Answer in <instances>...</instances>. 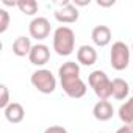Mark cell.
Segmentation results:
<instances>
[{
	"label": "cell",
	"instance_id": "1",
	"mask_svg": "<svg viewBox=\"0 0 133 133\" xmlns=\"http://www.w3.org/2000/svg\"><path fill=\"white\" fill-rule=\"evenodd\" d=\"M75 49V33L72 28L61 25L53 31V50L59 56H69Z\"/></svg>",
	"mask_w": 133,
	"mask_h": 133
},
{
	"label": "cell",
	"instance_id": "2",
	"mask_svg": "<svg viewBox=\"0 0 133 133\" xmlns=\"http://www.w3.org/2000/svg\"><path fill=\"white\" fill-rule=\"evenodd\" d=\"M88 83L100 100H108L113 96V80H110L103 71H92L88 77Z\"/></svg>",
	"mask_w": 133,
	"mask_h": 133
},
{
	"label": "cell",
	"instance_id": "3",
	"mask_svg": "<svg viewBox=\"0 0 133 133\" xmlns=\"http://www.w3.org/2000/svg\"><path fill=\"white\" fill-rule=\"evenodd\" d=\"M30 82L42 94H52L56 89V78L49 69H38L31 74Z\"/></svg>",
	"mask_w": 133,
	"mask_h": 133
},
{
	"label": "cell",
	"instance_id": "4",
	"mask_svg": "<svg viewBox=\"0 0 133 133\" xmlns=\"http://www.w3.org/2000/svg\"><path fill=\"white\" fill-rule=\"evenodd\" d=\"M110 63L114 71H124L130 63V49L125 42L116 41L110 52Z\"/></svg>",
	"mask_w": 133,
	"mask_h": 133
},
{
	"label": "cell",
	"instance_id": "5",
	"mask_svg": "<svg viewBox=\"0 0 133 133\" xmlns=\"http://www.w3.org/2000/svg\"><path fill=\"white\" fill-rule=\"evenodd\" d=\"M59 82H61L63 91L72 99H82L86 94V83L80 78V75L61 77Z\"/></svg>",
	"mask_w": 133,
	"mask_h": 133
},
{
	"label": "cell",
	"instance_id": "6",
	"mask_svg": "<svg viewBox=\"0 0 133 133\" xmlns=\"http://www.w3.org/2000/svg\"><path fill=\"white\" fill-rule=\"evenodd\" d=\"M50 30H52V27H50L49 19H47V17H42V16L35 17V19L30 22V25H28V33H30V36H31L33 39H36V41H42V39L49 38Z\"/></svg>",
	"mask_w": 133,
	"mask_h": 133
},
{
	"label": "cell",
	"instance_id": "7",
	"mask_svg": "<svg viewBox=\"0 0 133 133\" xmlns=\"http://www.w3.org/2000/svg\"><path fill=\"white\" fill-rule=\"evenodd\" d=\"M53 16L61 24H74V22L78 21L80 13H78V8L74 3H69V5H66V6H61V8L55 10Z\"/></svg>",
	"mask_w": 133,
	"mask_h": 133
},
{
	"label": "cell",
	"instance_id": "8",
	"mask_svg": "<svg viewBox=\"0 0 133 133\" xmlns=\"http://www.w3.org/2000/svg\"><path fill=\"white\" fill-rule=\"evenodd\" d=\"M28 59L35 66H44L50 59V49L45 44H35L28 55Z\"/></svg>",
	"mask_w": 133,
	"mask_h": 133
},
{
	"label": "cell",
	"instance_id": "9",
	"mask_svg": "<svg viewBox=\"0 0 133 133\" xmlns=\"http://www.w3.org/2000/svg\"><path fill=\"white\" fill-rule=\"evenodd\" d=\"M111 38H113L111 28L107 25H97L91 31V39L97 47H107L111 42Z\"/></svg>",
	"mask_w": 133,
	"mask_h": 133
},
{
	"label": "cell",
	"instance_id": "10",
	"mask_svg": "<svg viewBox=\"0 0 133 133\" xmlns=\"http://www.w3.org/2000/svg\"><path fill=\"white\" fill-rule=\"evenodd\" d=\"M92 114L97 121L100 122H105V121H110L114 114V108L113 105L108 102V100H99L94 108H92Z\"/></svg>",
	"mask_w": 133,
	"mask_h": 133
},
{
	"label": "cell",
	"instance_id": "11",
	"mask_svg": "<svg viewBox=\"0 0 133 133\" xmlns=\"http://www.w3.org/2000/svg\"><path fill=\"white\" fill-rule=\"evenodd\" d=\"M3 114H5V119L11 124H21L25 117V110L21 103L17 102H11L5 110H3Z\"/></svg>",
	"mask_w": 133,
	"mask_h": 133
},
{
	"label": "cell",
	"instance_id": "12",
	"mask_svg": "<svg viewBox=\"0 0 133 133\" xmlns=\"http://www.w3.org/2000/svg\"><path fill=\"white\" fill-rule=\"evenodd\" d=\"M77 61L83 66H92L97 61V52L92 45H82L77 50Z\"/></svg>",
	"mask_w": 133,
	"mask_h": 133
},
{
	"label": "cell",
	"instance_id": "13",
	"mask_svg": "<svg viewBox=\"0 0 133 133\" xmlns=\"http://www.w3.org/2000/svg\"><path fill=\"white\" fill-rule=\"evenodd\" d=\"M31 49H33L31 41L27 36H17L13 42V53L16 56H28Z\"/></svg>",
	"mask_w": 133,
	"mask_h": 133
},
{
	"label": "cell",
	"instance_id": "14",
	"mask_svg": "<svg viewBox=\"0 0 133 133\" xmlns=\"http://www.w3.org/2000/svg\"><path fill=\"white\" fill-rule=\"evenodd\" d=\"M130 94V86L124 78H114L113 80V97L116 100H124Z\"/></svg>",
	"mask_w": 133,
	"mask_h": 133
},
{
	"label": "cell",
	"instance_id": "15",
	"mask_svg": "<svg viewBox=\"0 0 133 133\" xmlns=\"http://www.w3.org/2000/svg\"><path fill=\"white\" fill-rule=\"evenodd\" d=\"M119 119L124 124H133V97H130L119 108Z\"/></svg>",
	"mask_w": 133,
	"mask_h": 133
},
{
	"label": "cell",
	"instance_id": "16",
	"mask_svg": "<svg viewBox=\"0 0 133 133\" xmlns=\"http://www.w3.org/2000/svg\"><path fill=\"white\" fill-rule=\"evenodd\" d=\"M59 78L61 77H71V75H80V64L75 61H66L58 71Z\"/></svg>",
	"mask_w": 133,
	"mask_h": 133
},
{
	"label": "cell",
	"instance_id": "17",
	"mask_svg": "<svg viewBox=\"0 0 133 133\" xmlns=\"http://www.w3.org/2000/svg\"><path fill=\"white\" fill-rule=\"evenodd\" d=\"M17 8L21 10V13L27 16H35L39 10V5L36 0H21V2H17Z\"/></svg>",
	"mask_w": 133,
	"mask_h": 133
},
{
	"label": "cell",
	"instance_id": "18",
	"mask_svg": "<svg viewBox=\"0 0 133 133\" xmlns=\"http://www.w3.org/2000/svg\"><path fill=\"white\" fill-rule=\"evenodd\" d=\"M10 91L6 85H0V108H6L10 105Z\"/></svg>",
	"mask_w": 133,
	"mask_h": 133
},
{
	"label": "cell",
	"instance_id": "19",
	"mask_svg": "<svg viewBox=\"0 0 133 133\" xmlns=\"http://www.w3.org/2000/svg\"><path fill=\"white\" fill-rule=\"evenodd\" d=\"M10 25V13L5 8H0V33H5Z\"/></svg>",
	"mask_w": 133,
	"mask_h": 133
},
{
	"label": "cell",
	"instance_id": "20",
	"mask_svg": "<svg viewBox=\"0 0 133 133\" xmlns=\"http://www.w3.org/2000/svg\"><path fill=\"white\" fill-rule=\"evenodd\" d=\"M44 133H69V131L61 125H50L44 130Z\"/></svg>",
	"mask_w": 133,
	"mask_h": 133
},
{
	"label": "cell",
	"instance_id": "21",
	"mask_svg": "<svg viewBox=\"0 0 133 133\" xmlns=\"http://www.w3.org/2000/svg\"><path fill=\"white\" fill-rule=\"evenodd\" d=\"M116 133H133V124H125L116 130Z\"/></svg>",
	"mask_w": 133,
	"mask_h": 133
},
{
	"label": "cell",
	"instance_id": "22",
	"mask_svg": "<svg viewBox=\"0 0 133 133\" xmlns=\"http://www.w3.org/2000/svg\"><path fill=\"white\" fill-rule=\"evenodd\" d=\"M116 2L114 0H108V2H103V0H97V5L99 6H105V8H108V6H113Z\"/></svg>",
	"mask_w": 133,
	"mask_h": 133
},
{
	"label": "cell",
	"instance_id": "23",
	"mask_svg": "<svg viewBox=\"0 0 133 133\" xmlns=\"http://www.w3.org/2000/svg\"><path fill=\"white\" fill-rule=\"evenodd\" d=\"M74 5L75 6H86V5H89V0H75Z\"/></svg>",
	"mask_w": 133,
	"mask_h": 133
},
{
	"label": "cell",
	"instance_id": "24",
	"mask_svg": "<svg viewBox=\"0 0 133 133\" xmlns=\"http://www.w3.org/2000/svg\"><path fill=\"white\" fill-rule=\"evenodd\" d=\"M131 50H133V42H131Z\"/></svg>",
	"mask_w": 133,
	"mask_h": 133
},
{
	"label": "cell",
	"instance_id": "25",
	"mask_svg": "<svg viewBox=\"0 0 133 133\" xmlns=\"http://www.w3.org/2000/svg\"><path fill=\"white\" fill-rule=\"evenodd\" d=\"M131 92H133V88H131Z\"/></svg>",
	"mask_w": 133,
	"mask_h": 133
},
{
	"label": "cell",
	"instance_id": "26",
	"mask_svg": "<svg viewBox=\"0 0 133 133\" xmlns=\"http://www.w3.org/2000/svg\"><path fill=\"white\" fill-rule=\"evenodd\" d=\"M102 133H103V131H102Z\"/></svg>",
	"mask_w": 133,
	"mask_h": 133
}]
</instances>
